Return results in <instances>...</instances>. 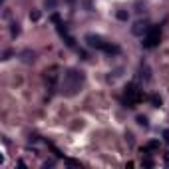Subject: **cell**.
Masks as SVG:
<instances>
[{
  "mask_svg": "<svg viewBox=\"0 0 169 169\" xmlns=\"http://www.w3.org/2000/svg\"><path fill=\"white\" fill-rule=\"evenodd\" d=\"M82 74H78L76 70H68L66 74H64V90H66V94H76V92L80 90V84H82Z\"/></svg>",
  "mask_w": 169,
  "mask_h": 169,
  "instance_id": "cell-1",
  "label": "cell"
},
{
  "mask_svg": "<svg viewBox=\"0 0 169 169\" xmlns=\"http://www.w3.org/2000/svg\"><path fill=\"white\" fill-rule=\"evenodd\" d=\"M159 36H161V28H159V26H151V28L147 30V34H145L143 48H153V46H157Z\"/></svg>",
  "mask_w": 169,
  "mask_h": 169,
  "instance_id": "cell-2",
  "label": "cell"
},
{
  "mask_svg": "<svg viewBox=\"0 0 169 169\" xmlns=\"http://www.w3.org/2000/svg\"><path fill=\"white\" fill-rule=\"evenodd\" d=\"M86 42H88L90 48H97V50H103V46L107 42H103L102 36H96V34H86Z\"/></svg>",
  "mask_w": 169,
  "mask_h": 169,
  "instance_id": "cell-3",
  "label": "cell"
},
{
  "mask_svg": "<svg viewBox=\"0 0 169 169\" xmlns=\"http://www.w3.org/2000/svg\"><path fill=\"white\" fill-rule=\"evenodd\" d=\"M147 30H149V26H147L145 22H135L133 24V28H132V32L135 36H145L147 34Z\"/></svg>",
  "mask_w": 169,
  "mask_h": 169,
  "instance_id": "cell-4",
  "label": "cell"
},
{
  "mask_svg": "<svg viewBox=\"0 0 169 169\" xmlns=\"http://www.w3.org/2000/svg\"><path fill=\"white\" fill-rule=\"evenodd\" d=\"M20 58L24 60V62H34V58H36V54L32 52V50H24L22 54H20Z\"/></svg>",
  "mask_w": 169,
  "mask_h": 169,
  "instance_id": "cell-5",
  "label": "cell"
},
{
  "mask_svg": "<svg viewBox=\"0 0 169 169\" xmlns=\"http://www.w3.org/2000/svg\"><path fill=\"white\" fill-rule=\"evenodd\" d=\"M116 18L122 20V22H127V20H129V12H127V10H117V12H116Z\"/></svg>",
  "mask_w": 169,
  "mask_h": 169,
  "instance_id": "cell-6",
  "label": "cell"
},
{
  "mask_svg": "<svg viewBox=\"0 0 169 169\" xmlns=\"http://www.w3.org/2000/svg\"><path fill=\"white\" fill-rule=\"evenodd\" d=\"M103 52H107V54H119V46H116V44H106V46H103Z\"/></svg>",
  "mask_w": 169,
  "mask_h": 169,
  "instance_id": "cell-7",
  "label": "cell"
},
{
  "mask_svg": "<svg viewBox=\"0 0 169 169\" xmlns=\"http://www.w3.org/2000/svg\"><path fill=\"white\" fill-rule=\"evenodd\" d=\"M135 122H137L141 127H147V125H149V119H147L145 116H137V117H135Z\"/></svg>",
  "mask_w": 169,
  "mask_h": 169,
  "instance_id": "cell-8",
  "label": "cell"
},
{
  "mask_svg": "<svg viewBox=\"0 0 169 169\" xmlns=\"http://www.w3.org/2000/svg\"><path fill=\"white\" fill-rule=\"evenodd\" d=\"M44 6H46L48 10H56V6H58V0H44Z\"/></svg>",
  "mask_w": 169,
  "mask_h": 169,
  "instance_id": "cell-9",
  "label": "cell"
},
{
  "mask_svg": "<svg viewBox=\"0 0 169 169\" xmlns=\"http://www.w3.org/2000/svg\"><path fill=\"white\" fill-rule=\"evenodd\" d=\"M18 26H20L18 22H14V24H12V28H10V32H12V36H18V34H20V28H18Z\"/></svg>",
  "mask_w": 169,
  "mask_h": 169,
  "instance_id": "cell-10",
  "label": "cell"
},
{
  "mask_svg": "<svg viewBox=\"0 0 169 169\" xmlns=\"http://www.w3.org/2000/svg\"><path fill=\"white\" fill-rule=\"evenodd\" d=\"M30 20H32V22H38V20H40V12H38V10L30 12Z\"/></svg>",
  "mask_w": 169,
  "mask_h": 169,
  "instance_id": "cell-11",
  "label": "cell"
},
{
  "mask_svg": "<svg viewBox=\"0 0 169 169\" xmlns=\"http://www.w3.org/2000/svg\"><path fill=\"white\" fill-rule=\"evenodd\" d=\"M151 103H153L155 107H159V106H161V97H157V96H151Z\"/></svg>",
  "mask_w": 169,
  "mask_h": 169,
  "instance_id": "cell-12",
  "label": "cell"
},
{
  "mask_svg": "<svg viewBox=\"0 0 169 169\" xmlns=\"http://www.w3.org/2000/svg\"><path fill=\"white\" fill-rule=\"evenodd\" d=\"M157 147H159V141H149L147 143V149H157Z\"/></svg>",
  "mask_w": 169,
  "mask_h": 169,
  "instance_id": "cell-13",
  "label": "cell"
},
{
  "mask_svg": "<svg viewBox=\"0 0 169 169\" xmlns=\"http://www.w3.org/2000/svg\"><path fill=\"white\" fill-rule=\"evenodd\" d=\"M141 163H143V165H145V167H153V161H151V159H149V157H145V159H143V161H141Z\"/></svg>",
  "mask_w": 169,
  "mask_h": 169,
  "instance_id": "cell-14",
  "label": "cell"
},
{
  "mask_svg": "<svg viewBox=\"0 0 169 169\" xmlns=\"http://www.w3.org/2000/svg\"><path fill=\"white\" fill-rule=\"evenodd\" d=\"M163 141H165V143H169V129H165V132H163Z\"/></svg>",
  "mask_w": 169,
  "mask_h": 169,
  "instance_id": "cell-15",
  "label": "cell"
},
{
  "mask_svg": "<svg viewBox=\"0 0 169 169\" xmlns=\"http://www.w3.org/2000/svg\"><path fill=\"white\" fill-rule=\"evenodd\" d=\"M165 161H169V151H167V153H165Z\"/></svg>",
  "mask_w": 169,
  "mask_h": 169,
  "instance_id": "cell-16",
  "label": "cell"
},
{
  "mask_svg": "<svg viewBox=\"0 0 169 169\" xmlns=\"http://www.w3.org/2000/svg\"><path fill=\"white\" fill-rule=\"evenodd\" d=\"M68 2H74V0H68Z\"/></svg>",
  "mask_w": 169,
  "mask_h": 169,
  "instance_id": "cell-17",
  "label": "cell"
},
{
  "mask_svg": "<svg viewBox=\"0 0 169 169\" xmlns=\"http://www.w3.org/2000/svg\"><path fill=\"white\" fill-rule=\"evenodd\" d=\"M2 2H4V0H2Z\"/></svg>",
  "mask_w": 169,
  "mask_h": 169,
  "instance_id": "cell-18",
  "label": "cell"
}]
</instances>
